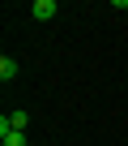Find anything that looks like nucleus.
Here are the masks:
<instances>
[{
  "instance_id": "obj_1",
  "label": "nucleus",
  "mask_w": 128,
  "mask_h": 146,
  "mask_svg": "<svg viewBox=\"0 0 128 146\" xmlns=\"http://www.w3.org/2000/svg\"><path fill=\"white\" fill-rule=\"evenodd\" d=\"M26 125H30V116L26 112H9V116H0V137H5V133H26Z\"/></svg>"
},
{
  "instance_id": "obj_2",
  "label": "nucleus",
  "mask_w": 128,
  "mask_h": 146,
  "mask_svg": "<svg viewBox=\"0 0 128 146\" xmlns=\"http://www.w3.org/2000/svg\"><path fill=\"white\" fill-rule=\"evenodd\" d=\"M30 13H34V22H51V17L60 13V5H56V0H34Z\"/></svg>"
},
{
  "instance_id": "obj_3",
  "label": "nucleus",
  "mask_w": 128,
  "mask_h": 146,
  "mask_svg": "<svg viewBox=\"0 0 128 146\" xmlns=\"http://www.w3.org/2000/svg\"><path fill=\"white\" fill-rule=\"evenodd\" d=\"M0 78H5V82L17 78V60H13V56H0Z\"/></svg>"
}]
</instances>
